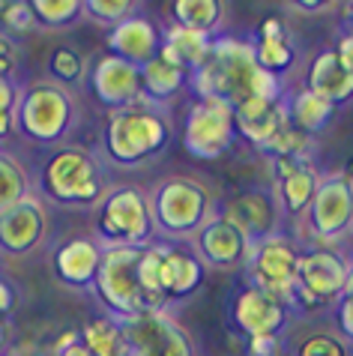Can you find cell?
<instances>
[{
	"label": "cell",
	"instance_id": "6da1fadb",
	"mask_svg": "<svg viewBox=\"0 0 353 356\" xmlns=\"http://www.w3.org/2000/svg\"><path fill=\"white\" fill-rule=\"evenodd\" d=\"M261 66L254 60V48L243 39H213V48L198 72H192V84L198 99H222L237 105L254 90V78Z\"/></svg>",
	"mask_w": 353,
	"mask_h": 356
},
{
	"label": "cell",
	"instance_id": "7a4b0ae2",
	"mask_svg": "<svg viewBox=\"0 0 353 356\" xmlns=\"http://www.w3.org/2000/svg\"><path fill=\"white\" fill-rule=\"evenodd\" d=\"M141 254L144 249L138 245H108L102 252L93 288L117 318H129V314L141 312H165L147 296L141 284Z\"/></svg>",
	"mask_w": 353,
	"mask_h": 356
},
{
	"label": "cell",
	"instance_id": "3957f363",
	"mask_svg": "<svg viewBox=\"0 0 353 356\" xmlns=\"http://www.w3.org/2000/svg\"><path fill=\"white\" fill-rule=\"evenodd\" d=\"M171 141V126L153 108L129 105L108 117L105 126V150L120 165H138L150 156L162 153Z\"/></svg>",
	"mask_w": 353,
	"mask_h": 356
},
{
	"label": "cell",
	"instance_id": "277c9868",
	"mask_svg": "<svg viewBox=\"0 0 353 356\" xmlns=\"http://www.w3.org/2000/svg\"><path fill=\"white\" fill-rule=\"evenodd\" d=\"M75 117V102L66 87L60 84H33L18 96L15 132L39 144L57 141L69 129Z\"/></svg>",
	"mask_w": 353,
	"mask_h": 356
},
{
	"label": "cell",
	"instance_id": "5b68a950",
	"mask_svg": "<svg viewBox=\"0 0 353 356\" xmlns=\"http://www.w3.org/2000/svg\"><path fill=\"white\" fill-rule=\"evenodd\" d=\"M42 189L60 204L87 207L102 197V174L90 153L66 147L48 159L42 171Z\"/></svg>",
	"mask_w": 353,
	"mask_h": 356
},
{
	"label": "cell",
	"instance_id": "8992f818",
	"mask_svg": "<svg viewBox=\"0 0 353 356\" xmlns=\"http://www.w3.org/2000/svg\"><path fill=\"white\" fill-rule=\"evenodd\" d=\"M99 236L108 245H138L150 240L156 231L153 204L138 189H117L102 197Z\"/></svg>",
	"mask_w": 353,
	"mask_h": 356
},
{
	"label": "cell",
	"instance_id": "52a82bcc",
	"mask_svg": "<svg viewBox=\"0 0 353 356\" xmlns=\"http://www.w3.org/2000/svg\"><path fill=\"white\" fill-rule=\"evenodd\" d=\"M207 210H210L207 189L201 183L189 180V177L165 180L153 201L156 227H162L165 234H174V236L201 231L207 225Z\"/></svg>",
	"mask_w": 353,
	"mask_h": 356
},
{
	"label": "cell",
	"instance_id": "ba28073f",
	"mask_svg": "<svg viewBox=\"0 0 353 356\" xmlns=\"http://www.w3.org/2000/svg\"><path fill=\"white\" fill-rule=\"evenodd\" d=\"M347 264L329 249L299 254L297 264V282L290 291V305L302 309H320V305L336 302L345 293Z\"/></svg>",
	"mask_w": 353,
	"mask_h": 356
},
{
	"label": "cell",
	"instance_id": "9c48e42d",
	"mask_svg": "<svg viewBox=\"0 0 353 356\" xmlns=\"http://www.w3.org/2000/svg\"><path fill=\"white\" fill-rule=\"evenodd\" d=\"M117 321L129 341V356H195L186 330L165 312H141Z\"/></svg>",
	"mask_w": 353,
	"mask_h": 356
},
{
	"label": "cell",
	"instance_id": "30bf717a",
	"mask_svg": "<svg viewBox=\"0 0 353 356\" xmlns=\"http://www.w3.org/2000/svg\"><path fill=\"white\" fill-rule=\"evenodd\" d=\"M233 138V108L222 99H198L186 117V150L198 159H215L231 147Z\"/></svg>",
	"mask_w": 353,
	"mask_h": 356
},
{
	"label": "cell",
	"instance_id": "8fae6325",
	"mask_svg": "<svg viewBox=\"0 0 353 356\" xmlns=\"http://www.w3.org/2000/svg\"><path fill=\"white\" fill-rule=\"evenodd\" d=\"M297 264L299 252L293 249L281 236H270L249 249V273H252V288H261L272 293L284 305H290V291L297 282Z\"/></svg>",
	"mask_w": 353,
	"mask_h": 356
},
{
	"label": "cell",
	"instance_id": "7c38bea8",
	"mask_svg": "<svg viewBox=\"0 0 353 356\" xmlns=\"http://www.w3.org/2000/svg\"><path fill=\"white\" fill-rule=\"evenodd\" d=\"M309 225L320 240H336L353 225V183L347 177L336 174L320 180L309 207Z\"/></svg>",
	"mask_w": 353,
	"mask_h": 356
},
{
	"label": "cell",
	"instance_id": "4fadbf2b",
	"mask_svg": "<svg viewBox=\"0 0 353 356\" xmlns=\"http://www.w3.org/2000/svg\"><path fill=\"white\" fill-rule=\"evenodd\" d=\"M219 219L233 225L249 240V245H254L261 240L276 236L272 231H276L279 222V201L267 192H243L233 201H228Z\"/></svg>",
	"mask_w": 353,
	"mask_h": 356
},
{
	"label": "cell",
	"instance_id": "5bb4252c",
	"mask_svg": "<svg viewBox=\"0 0 353 356\" xmlns=\"http://www.w3.org/2000/svg\"><path fill=\"white\" fill-rule=\"evenodd\" d=\"M90 84H93V93L99 96V102L111 105L114 111L135 105L138 102V96L144 93L138 66L120 60L117 54H105V57H99V60L93 63Z\"/></svg>",
	"mask_w": 353,
	"mask_h": 356
},
{
	"label": "cell",
	"instance_id": "9a60e30c",
	"mask_svg": "<svg viewBox=\"0 0 353 356\" xmlns=\"http://www.w3.org/2000/svg\"><path fill=\"white\" fill-rule=\"evenodd\" d=\"M45 210L42 204L33 197H24L22 204L9 207L6 213H0V249L9 254H24L39 245L45 236Z\"/></svg>",
	"mask_w": 353,
	"mask_h": 356
},
{
	"label": "cell",
	"instance_id": "2e32d148",
	"mask_svg": "<svg viewBox=\"0 0 353 356\" xmlns=\"http://www.w3.org/2000/svg\"><path fill=\"white\" fill-rule=\"evenodd\" d=\"M284 321H288V305L261 288H246L233 300V323L249 339H254V335H279Z\"/></svg>",
	"mask_w": 353,
	"mask_h": 356
},
{
	"label": "cell",
	"instance_id": "e0dca14e",
	"mask_svg": "<svg viewBox=\"0 0 353 356\" xmlns=\"http://www.w3.org/2000/svg\"><path fill=\"white\" fill-rule=\"evenodd\" d=\"M231 108H233V129L254 147H267L281 129L284 117H288L281 102H270V99H258V96H249Z\"/></svg>",
	"mask_w": 353,
	"mask_h": 356
},
{
	"label": "cell",
	"instance_id": "ac0fdd59",
	"mask_svg": "<svg viewBox=\"0 0 353 356\" xmlns=\"http://www.w3.org/2000/svg\"><path fill=\"white\" fill-rule=\"evenodd\" d=\"M162 252V264H159V288L165 300H180L189 296L195 288L201 284L204 275V264L198 254L180 249V245H168L159 243Z\"/></svg>",
	"mask_w": 353,
	"mask_h": 356
},
{
	"label": "cell",
	"instance_id": "d6986e66",
	"mask_svg": "<svg viewBox=\"0 0 353 356\" xmlns=\"http://www.w3.org/2000/svg\"><path fill=\"white\" fill-rule=\"evenodd\" d=\"M108 48L111 54H117L120 60L132 66H144L147 60H153L159 54V31L141 15H132L120 22L108 33Z\"/></svg>",
	"mask_w": 353,
	"mask_h": 356
},
{
	"label": "cell",
	"instance_id": "ffe728a7",
	"mask_svg": "<svg viewBox=\"0 0 353 356\" xmlns=\"http://www.w3.org/2000/svg\"><path fill=\"white\" fill-rule=\"evenodd\" d=\"M249 249L252 245H249L246 236H243L233 225L219 219V216L198 231V258H201V264L233 266V264H240L243 258H246Z\"/></svg>",
	"mask_w": 353,
	"mask_h": 356
},
{
	"label": "cell",
	"instance_id": "44dd1931",
	"mask_svg": "<svg viewBox=\"0 0 353 356\" xmlns=\"http://www.w3.org/2000/svg\"><path fill=\"white\" fill-rule=\"evenodd\" d=\"M213 48V36L207 33H195V31H186V27H168L165 36L159 39V57L162 60H168L171 66L183 69L186 75L198 72L207 60Z\"/></svg>",
	"mask_w": 353,
	"mask_h": 356
},
{
	"label": "cell",
	"instance_id": "7402d4cb",
	"mask_svg": "<svg viewBox=\"0 0 353 356\" xmlns=\"http://www.w3.org/2000/svg\"><path fill=\"white\" fill-rule=\"evenodd\" d=\"M99 261H102V249L93 240H81V236H78V240H69L54 254L57 279L72 284V288L93 284L96 270H99Z\"/></svg>",
	"mask_w": 353,
	"mask_h": 356
},
{
	"label": "cell",
	"instance_id": "603a6c76",
	"mask_svg": "<svg viewBox=\"0 0 353 356\" xmlns=\"http://www.w3.org/2000/svg\"><path fill=\"white\" fill-rule=\"evenodd\" d=\"M309 90L327 99L329 105L345 102V99L353 96V72H347L338 63L336 51H320L309 69Z\"/></svg>",
	"mask_w": 353,
	"mask_h": 356
},
{
	"label": "cell",
	"instance_id": "cb8c5ba5",
	"mask_svg": "<svg viewBox=\"0 0 353 356\" xmlns=\"http://www.w3.org/2000/svg\"><path fill=\"white\" fill-rule=\"evenodd\" d=\"M252 48H254V60H258L263 72L279 75L293 63V42L279 18H267L258 27V42Z\"/></svg>",
	"mask_w": 353,
	"mask_h": 356
},
{
	"label": "cell",
	"instance_id": "d4e9b609",
	"mask_svg": "<svg viewBox=\"0 0 353 356\" xmlns=\"http://www.w3.org/2000/svg\"><path fill=\"white\" fill-rule=\"evenodd\" d=\"M138 72H141V90L150 96L153 102H168V99H174L183 90L186 78H189L183 69L162 60L159 54H156L153 60H147L144 66H138Z\"/></svg>",
	"mask_w": 353,
	"mask_h": 356
},
{
	"label": "cell",
	"instance_id": "484cf974",
	"mask_svg": "<svg viewBox=\"0 0 353 356\" xmlns=\"http://www.w3.org/2000/svg\"><path fill=\"white\" fill-rule=\"evenodd\" d=\"M78 332H81V344L93 356H129V341L117 318H93Z\"/></svg>",
	"mask_w": 353,
	"mask_h": 356
},
{
	"label": "cell",
	"instance_id": "4316f807",
	"mask_svg": "<svg viewBox=\"0 0 353 356\" xmlns=\"http://www.w3.org/2000/svg\"><path fill=\"white\" fill-rule=\"evenodd\" d=\"M284 114H288V123L293 126V129L311 138L332 120V105L327 102V99L315 96L311 90H299L290 99V105L284 108Z\"/></svg>",
	"mask_w": 353,
	"mask_h": 356
},
{
	"label": "cell",
	"instance_id": "83f0119b",
	"mask_svg": "<svg viewBox=\"0 0 353 356\" xmlns=\"http://www.w3.org/2000/svg\"><path fill=\"white\" fill-rule=\"evenodd\" d=\"M318 174L311 165H302L297 168L293 174L281 177L279 180V192H276V201L284 207L288 213H306L311 201H315V192H318Z\"/></svg>",
	"mask_w": 353,
	"mask_h": 356
},
{
	"label": "cell",
	"instance_id": "f1b7e54d",
	"mask_svg": "<svg viewBox=\"0 0 353 356\" xmlns=\"http://www.w3.org/2000/svg\"><path fill=\"white\" fill-rule=\"evenodd\" d=\"M171 13H174L176 27L207 33V36H213V31L222 22V3H215V0H176L171 6Z\"/></svg>",
	"mask_w": 353,
	"mask_h": 356
},
{
	"label": "cell",
	"instance_id": "f546056e",
	"mask_svg": "<svg viewBox=\"0 0 353 356\" xmlns=\"http://www.w3.org/2000/svg\"><path fill=\"white\" fill-rule=\"evenodd\" d=\"M27 192H31V177H27L24 165L6 150H0V213L22 204Z\"/></svg>",
	"mask_w": 353,
	"mask_h": 356
},
{
	"label": "cell",
	"instance_id": "4dcf8cb0",
	"mask_svg": "<svg viewBox=\"0 0 353 356\" xmlns=\"http://www.w3.org/2000/svg\"><path fill=\"white\" fill-rule=\"evenodd\" d=\"M31 13H33V22L39 24L63 27V24H72L75 18H81L84 3H78V0H33Z\"/></svg>",
	"mask_w": 353,
	"mask_h": 356
},
{
	"label": "cell",
	"instance_id": "1f68e13d",
	"mask_svg": "<svg viewBox=\"0 0 353 356\" xmlns=\"http://www.w3.org/2000/svg\"><path fill=\"white\" fill-rule=\"evenodd\" d=\"M51 75L63 84H75V81H81L84 72H87V66H84V57L75 51V48L69 45H60V48H54L51 51Z\"/></svg>",
	"mask_w": 353,
	"mask_h": 356
},
{
	"label": "cell",
	"instance_id": "d6a6232c",
	"mask_svg": "<svg viewBox=\"0 0 353 356\" xmlns=\"http://www.w3.org/2000/svg\"><path fill=\"white\" fill-rule=\"evenodd\" d=\"M31 24H33L31 3H22V0H3L0 3V33L3 36L13 39L15 33H24Z\"/></svg>",
	"mask_w": 353,
	"mask_h": 356
},
{
	"label": "cell",
	"instance_id": "836d02e7",
	"mask_svg": "<svg viewBox=\"0 0 353 356\" xmlns=\"http://www.w3.org/2000/svg\"><path fill=\"white\" fill-rule=\"evenodd\" d=\"M18 84L13 78H0V141L15 132V111H18Z\"/></svg>",
	"mask_w": 353,
	"mask_h": 356
},
{
	"label": "cell",
	"instance_id": "e575fe53",
	"mask_svg": "<svg viewBox=\"0 0 353 356\" xmlns=\"http://www.w3.org/2000/svg\"><path fill=\"white\" fill-rule=\"evenodd\" d=\"M84 9L96 18V22L117 27L120 22H126V18H132L129 13H135V3H129V0H87Z\"/></svg>",
	"mask_w": 353,
	"mask_h": 356
},
{
	"label": "cell",
	"instance_id": "d590c367",
	"mask_svg": "<svg viewBox=\"0 0 353 356\" xmlns=\"http://www.w3.org/2000/svg\"><path fill=\"white\" fill-rule=\"evenodd\" d=\"M299 356H345V348L332 335H311V339L302 341Z\"/></svg>",
	"mask_w": 353,
	"mask_h": 356
},
{
	"label": "cell",
	"instance_id": "8d00e7d4",
	"mask_svg": "<svg viewBox=\"0 0 353 356\" xmlns=\"http://www.w3.org/2000/svg\"><path fill=\"white\" fill-rule=\"evenodd\" d=\"M284 344L279 335H254L249 339V356H281Z\"/></svg>",
	"mask_w": 353,
	"mask_h": 356
},
{
	"label": "cell",
	"instance_id": "74e56055",
	"mask_svg": "<svg viewBox=\"0 0 353 356\" xmlns=\"http://www.w3.org/2000/svg\"><path fill=\"white\" fill-rule=\"evenodd\" d=\"M18 66V48L9 36L0 33V78H13Z\"/></svg>",
	"mask_w": 353,
	"mask_h": 356
},
{
	"label": "cell",
	"instance_id": "f35d334b",
	"mask_svg": "<svg viewBox=\"0 0 353 356\" xmlns=\"http://www.w3.org/2000/svg\"><path fill=\"white\" fill-rule=\"evenodd\" d=\"M336 51V57H338V63L347 69V72H353V31L350 33H345L338 39V45L332 48Z\"/></svg>",
	"mask_w": 353,
	"mask_h": 356
},
{
	"label": "cell",
	"instance_id": "ab89813d",
	"mask_svg": "<svg viewBox=\"0 0 353 356\" xmlns=\"http://www.w3.org/2000/svg\"><path fill=\"white\" fill-rule=\"evenodd\" d=\"M338 323H341V332L353 339V296H341V305H338Z\"/></svg>",
	"mask_w": 353,
	"mask_h": 356
},
{
	"label": "cell",
	"instance_id": "60d3db41",
	"mask_svg": "<svg viewBox=\"0 0 353 356\" xmlns=\"http://www.w3.org/2000/svg\"><path fill=\"white\" fill-rule=\"evenodd\" d=\"M13 305H15V291H13V284H9L6 279H0V318L13 312Z\"/></svg>",
	"mask_w": 353,
	"mask_h": 356
},
{
	"label": "cell",
	"instance_id": "b9f144b4",
	"mask_svg": "<svg viewBox=\"0 0 353 356\" xmlns=\"http://www.w3.org/2000/svg\"><path fill=\"white\" fill-rule=\"evenodd\" d=\"M57 353H60V356H93V353H90V350H87V348H84V344H81V339H78L75 344H69V348L57 350Z\"/></svg>",
	"mask_w": 353,
	"mask_h": 356
},
{
	"label": "cell",
	"instance_id": "7bdbcfd3",
	"mask_svg": "<svg viewBox=\"0 0 353 356\" xmlns=\"http://www.w3.org/2000/svg\"><path fill=\"white\" fill-rule=\"evenodd\" d=\"M341 296H353V264H347V279H345V293Z\"/></svg>",
	"mask_w": 353,
	"mask_h": 356
},
{
	"label": "cell",
	"instance_id": "ee69618b",
	"mask_svg": "<svg viewBox=\"0 0 353 356\" xmlns=\"http://www.w3.org/2000/svg\"><path fill=\"white\" fill-rule=\"evenodd\" d=\"M297 9H306V13H311V9H327L323 3H297Z\"/></svg>",
	"mask_w": 353,
	"mask_h": 356
},
{
	"label": "cell",
	"instance_id": "f6af8a7d",
	"mask_svg": "<svg viewBox=\"0 0 353 356\" xmlns=\"http://www.w3.org/2000/svg\"><path fill=\"white\" fill-rule=\"evenodd\" d=\"M6 344V323H3V318H0V348Z\"/></svg>",
	"mask_w": 353,
	"mask_h": 356
},
{
	"label": "cell",
	"instance_id": "bcb514c9",
	"mask_svg": "<svg viewBox=\"0 0 353 356\" xmlns=\"http://www.w3.org/2000/svg\"><path fill=\"white\" fill-rule=\"evenodd\" d=\"M347 22H350V24H353V3H350V6H347Z\"/></svg>",
	"mask_w": 353,
	"mask_h": 356
},
{
	"label": "cell",
	"instance_id": "7dc6e473",
	"mask_svg": "<svg viewBox=\"0 0 353 356\" xmlns=\"http://www.w3.org/2000/svg\"><path fill=\"white\" fill-rule=\"evenodd\" d=\"M0 356H3V353H0Z\"/></svg>",
	"mask_w": 353,
	"mask_h": 356
}]
</instances>
